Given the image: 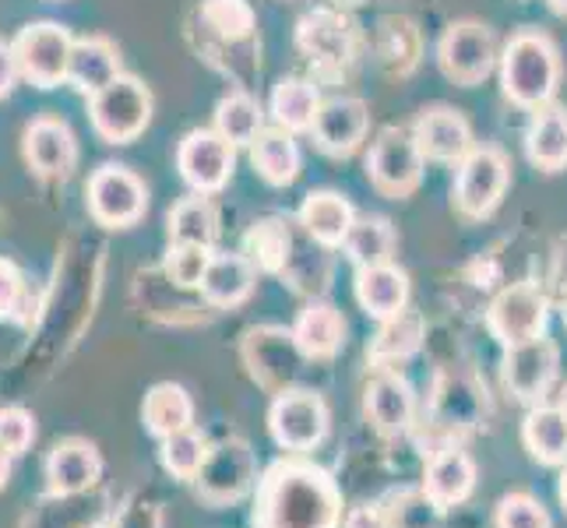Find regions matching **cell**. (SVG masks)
<instances>
[{"instance_id":"cell-49","label":"cell","mask_w":567,"mask_h":528,"mask_svg":"<svg viewBox=\"0 0 567 528\" xmlns=\"http://www.w3.org/2000/svg\"><path fill=\"white\" fill-rule=\"evenodd\" d=\"M18 77H22V68H18V56H14V46L0 39V100H8L14 92Z\"/></svg>"},{"instance_id":"cell-27","label":"cell","mask_w":567,"mask_h":528,"mask_svg":"<svg viewBox=\"0 0 567 528\" xmlns=\"http://www.w3.org/2000/svg\"><path fill=\"white\" fill-rule=\"evenodd\" d=\"M357 303L363 307V314L374 321H388L402 314L409 307V276L395 261L357 268Z\"/></svg>"},{"instance_id":"cell-13","label":"cell","mask_w":567,"mask_h":528,"mask_svg":"<svg viewBox=\"0 0 567 528\" xmlns=\"http://www.w3.org/2000/svg\"><path fill=\"white\" fill-rule=\"evenodd\" d=\"M363 416L378 437L399 441L413 434L420 420V402L416 391L399 370H374V377L363 387Z\"/></svg>"},{"instance_id":"cell-53","label":"cell","mask_w":567,"mask_h":528,"mask_svg":"<svg viewBox=\"0 0 567 528\" xmlns=\"http://www.w3.org/2000/svg\"><path fill=\"white\" fill-rule=\"evenodd\" d=\"M331 8H339V11H353V8H360V4H367V0H328Z\"/></svg>"},{"instance_id":"cell-54","label":"cell","mask_w":567,"mask_h":528,"mask_svg":"<svg viewBox=\"0 0 567 528\" xmlns=\"http://www.w3.org/2000/svg\"><path fill=\"white\" fill-rule=\"evenodd\" d=\"M550 8H554L557 14H567V0H550Z\"/></svg>"},{"instance_id":"cell-22","label":"cell","mask_w":567,"mask_h":528,"mask_svg":"<svg viewBox=\"0 0 567 528\" xmlns=\"http://www.w3.org/2000/svg\"><path fill=\"white\" fill-rule=\"evenodd\" d=\"M413 138L430 163H462L473 152V127L452 106H430L416 116Z\"/></svg>"},{"instance_id":"cell-43","label":"cell","mask_w":567,"mask_h":528,"mask_svg":"<svg viewBox=\"0 0 567 528\" xmlns=\"http://www.w3.org/2000/svg\"><path fill=\"white\" fill-rule=\"evenodd\" d=\"M208 261H212V250L208 247H194V244H169L166 250V261H163V271L173 286H181L187 292L202 289V279L208 271Z\"/></svg>"},{"instance_id":"cell-38","label":"cell","mask_w":567,"mask_h":528,"mask_svg":"<svg viewBox=\"0 0 567 528\" xmlns=\"http://www.w3.org/2000/svg\"><path fill=\"white\" fill-rule=\"evenodd\" d=\"M215 131L223 134L229 145H250L265 131L261 103L247 92H229L215 106Z\"/></svg>"},{"instance_id":"cell-33","label":"cell","mask_w":567,"mask_h":528,"mask_svg":"<svg viewBox=\"0 0 567 528\" xmlns=\"http://www.w3.org/2000/svg\"><path fill=\"white\" fill-rule=\"evenodd\" d=\"M250 163L261 173V180L271 187H289L300 176V148L292 134L282 127H265L250 142Z\"/></svg>"},{"instance_id":"cell-11","label":"cell","mask_w":567,"mask_h":528,"mask_svg":"<svg viewBox=\"0 0 567 528\" xmlns=\"http://www.w3.org/2000/svg\"><path fill=\"white\" fill-rule=\"evenodd\" d=\"M483 413H486L483 391L473 381L441 377L437 387H434V395H430L426 416H423L430 444H434V447L458 444L465 434H473V429L483 423Z\"/></svg>"},{"instance_id":"cell-26","label":"cell","mask_w":567,"mask_h":528,"mask_svg":"<svg viewBox=\"0 0 567 528\" xmlns=\"http://www.w3.org/2000/svg\"><path fill=\"white\" fill-rule=\"evenodd\" d=\"M297 219H300V229L310 240L331 250V247L346 244L349 229H353V222H357V211L339 190H310L300 205Z\"/></svg>"},{"instance_id":"cell-4","label":"cell","mask_w":567,"mask_h":528,"mask_svg":"<svg viewBox=\"0 0 567 528\" xmlns=\"http://www.w3.org/2000/svg\"><path fill=\"white\" fill-rule=\"evenodd\" d=\"M89 121L106 145H131L152 121L148 85L131 74H116L110 85L89 95Z\"/></svg>"},{"instance_id":"cell-17","label":"cell","mask_w":567,"mask_h":528,"mask_svg":"<svg viewBox=\"0 0 567 528\" xmlns=\"http://www.w3.org/2000/svg\"><path fill=\"white\" fill-rule=\"evenodd\" d=\"M237 166V145H229L219 131L198 127L177 148V169L194 194H215L229 184Z\"/></svg>"},{"instance_id":"cell-10","label":"cell","mask_w":567,"mask_h":528,"mask_svg":"<svg viewBox=\"0 0 567 528\" xmlns=\"http://www.w3.org/2000/svg\"><path fill=\"white\" fill-rule=\"evenodd\" d=\"M423 163L413 127H384L367 155V176L384 198H409L423 180Z\"/></svg>"},{"instance_id":"cell-41","label":"cell","mask_w":567,"mask_h":528,"mask_svg":"<svg viewBox=\"0 0 567 528\" xmlns=\"http://www.w3.org/2000/svg\"><path fill=\"white\" fill-rule=\"evenodd\" d=\"M208 437L202 434L198 426L190 429H181V434H173L166 441H159V458H163V468L173 476V479H184V483H194V476L202 473V465L208 458Z\"/></svg>"},{"instance_id":"cell-20","label":"cell","mask_w":567,"mask_h":528,"mask_svg":"<svg viewBox=\"0 0 567 528\" xmlns=\"http://www.w3.org/2000/svg\"><path fill=\"white\" fill-rule=\"evenodd\" d=\"M100 479H103V458L92 441L68 437L61 444H53V452L47 458V494L53 500L82 497Z\"/></svg>"},{"instance_id":"cell-19","label":"cell","mask_w":567,"mask_h":528,"mask_svg":"<svg viewBox=\"0 0 567 528\" xmlns=\"http://www.w3.org/2000/svg\"><path fill=\"white\" fill-rule=\"evenodd\" d=\"M25 163L43 180H68L78 166V142L74 131L61 116H35L22 134Z\"/></svg>"},{"instance_id":"cell-40","label":"cell","mask_w":567,"mask_h":528,"mask_svg":"<svg viewBox=\"0 0 567 528\" xmlns=\"http://www.w3.org/2000/svg\"><path fill=\"white\" fill-rule=\"evenodd\" d=\"M381 507L391 528H444V507L423 494V486H405L381 497Z\"/></svg>"},{"instance_id":"cell-23","label":"cell","mask_w":567,"mask_h":528,"mask_svg":"<svg viewBox=\"0 0 567 528\" xmlns=\"http://www.w3.org/2000/svg\"><path fill=\"white\" fill-rule=\"evenodd\" d=\"M426 342V321L420 310H402V314L378 321V335L367 345V360L374 370H399L423 349Z\"/></svg>"},{"instance_id":"cell-36","label":"cell","mask_w":567,"mask_h":528,"mask_svg":"<svg viewBox=\"0 0 567 528\" xmlns=\"http://www.w3.org/2000/svg\"><path fill=\"white\" fill-rule=\"evenodd\" d=\"M395 229H391L388 219L381 215H367V219H357L349 237L342 244V253L349 258L353 268H374V265H388L395 258Z\"/></svg>"},{"instance_id":"cell-21","label":"cell","mask_w":567,"mask_h":528,"mask_svg":"<svg viewBox=\"0 0 567 528\" xmlns=\"http://www.w3.org/2000/svg\"><path fill=\"white\" fill-rule=\"evenodd\" d=\"M367 131H370V110L357 95H331V100H324L315 116V127H310L318 148L336 155V159L353 155L363 145Z\"/></svg>"},{"instance_id":"cell-32","label":"cell","mask_w":567,"mask_h":528,"mask_svg":"<svg viewBox=\"0 0 567 528\" xmlns=\"http://www.w3.org/2000/svg\"><path fill=\"white\" fill-rule=\"evenodd\" d=\"M525 155H529L533 166L546 173H557L567 166V110L564 106L536 110L529 131H525Z\"/></svg>"},{"instance_id":"cell-8","label":"cell","mask_w":567,"mask_h":528,"mask_svg":"<svg viewBox=\"0 0 567 528\" xmlns=\"http://www.w3.org/2000/svg\"><path fill=\"white\" fill-rule=\"evenodd\" d=\"M546 321H550V297L536 282L507 286L486 307V328L504 349L546 335Z\"/></svg>"},{"instance_id":"cell-30","label":"cell","mask_w":567,"mask_h":528,"mask_svg":"<svg viewBox=\"0 0 567 528\" xmlns=\"http://www.w3.org/2000/svg\"><path fill=\"white\" fill-rule=\"evenodd\" d=\"M142 423L155 441H166L173 434H181V429H190L194 426L190 391L184 384H173V381L152 384L145 402H142Z\"/></svg>"},{"instance_id":"cell-7","label":"cell","mask_w":567,"mask_h":528,"mask_svg":"<svg viewBox=\"0 0 567 528\" xmlns=\"http://www.w3.org/2000/svg\"><path fill=\"white\" fill-rule=\"evenodd\" d=\"M512 184V166L494 145H476L458 163L455 173V205L465 219H491Z\"/></svg>"},{"instance_id":"cell-50","label":"cell","mask_w":567,"mask_h":528,"mask_svg":"<svg viewBox=\"0 0 567 528\" xmlns=\"http://www.w3.org/2000/svg\"><path fill=\"white\" fill-rule=\"evenodd\" d=\"M554 289L567 300V240H564V244L557 247V253H554Z\"/></svg>"},{"instance_id":"cell-29","label":"cell","mask_w":567,"mask_h":528,"mask_svg":"<svg viewBox=\"0 0 567 528\" xmlns=\"http://www.w3.org/2000/svg\"><path fill=\"white\" fill-rule=\"evenodd\" d=\"M121 71V53L103 35H85L74 39L71 64H68V85L82 95H95L103 85H110Z\"/></svg>"},{"instance_id":"cell-12","label":"cell","mask_w":567,"mask_h":528,"mask_svg":"<svg viewBox=\"0 0 567 528\" xmlns=\"http://www.w3.org/2000/svg\"><path fill=\"white\" fill-rule=\"evenodd\" d=\"M14 56L22 77L35 89H56L68 82V64L74 39L64 25L56 22H32L14 35Z\"/></svg>"},{"instance_id":"cell-42","label":"cell","mask_w":567,"mask_h":528,"mask_svg":"<svg viewBox=\"0 0 567 528\" xmlns=\"http://www.w3.org/2000/svg\"><path fill=\"white\" fill-rule=\"evenodd\" d=\"M202 25L219 35L223 43H247L258 29V18L247 0H205L202 4Z\"/></svg>"},{"instance_id":"cell-52","label":"cell","mask_w":567,"mask_h":528,"mask_svg":"<svg viewBox=\"0 0 567 528\" xmlns=\"http://www.w3.org/2000/svg\"><path fill=\"white\" fill-rule=\"evenodd\" d=\"M557 497L564 504V515H567V465H560V479H557Z\"/></svg>"},{"instance_id":"cell-31","label":"cell","mask_w":567,"mask_h":528,"mask_svg":"<svg viewBox=\"0 0 567 528\" xmlns=\"http://www.w3.org/2000/svg\"><path fill=\"white\" fill-rule=\"evenodd\" d=\"M292 250H297V232L279 215H268V219H258L247 232H244V250L247 261L265 271V276H282Z\"/></svg>"},{"instance_id":"cell-18","label":"cell","mask_w":567,"mask_h":528,"mask_svg":"<svg viewBox=\"0 0 567 528\" xmlns=\"http://www.w3.org/2000/svg\"><path fill=\"white\" fill-rule=\"evenodd\" d=\"M476 479H480L476 458L468 455L462 444H441L426 455L420 486L437 507L452 511V507L465 504L476 494Z\"/></svg>"},{"instance_id":"cell-14","label":"cell","mask_w":567,"mask_h":528,"mask_svg":"<svg viewBox=\"0 0 567 528\" xmlns=\"http://www.w3.org/2000/svg\"><path fill=\"white\" fill-rule=\"evenodd\" d=\"M497 39L483 22H452L437 43V64L455 85H480L497 68Z\"/></svg>"},{"instance_id":"cell-28","label":"cell","mask_w":567,"mask_h":528,"mask_svg":"<svg viewBox=\"0 0 567 528\" xmlns=\"http://www.w3.org/2000/svg\"><path fill=\"white\" fill-rule=\"evenodd\" d=\"M522 444L533 462L546 468L567 465V416L560 405H529L522 420Z\"/></svg>"},{"instance_id":"cell-47","label":"cell","mask_w":567,"mask_h":528,"mask_svg":"<svg viewBox=\"0 0 567 528\" xmlns=\"http://www.w3.org/2000/svg\"><path fill=\"white\" fill-rule=\"evenodd\" d=\"M110 528H163V511L152 500H127Z\"/></svg>"},{"instance_id":"cell-9","label":"cell","mask_w":567,"mask_h":528,"mask_svg":"<svg viewBox=\"0 0 567 528\" xmlns=\"http://www.w3.org/2000/svg\"><path fill=\"white\" fill-rule=\"evenodd\" d=\"M85 201H89V215L100 226L127 229L134 222H142V215L148 211V190L138 180V173L106 163L89 176Z\"/></svg>"},{"instance_id":"cell-16","label":"cell","mask_w":567,"mask_h":528,"mask_svg":"<svg viewBox=\"0 0 567 528\" xmlns=\"http://www.w3.org/2000/svg\"><path fill=\"white\" fill-rule=\"evenodd\" d=\"M297 46L310 56L321 74H339L357 53L353 22L339 8H318L300 18L297 25Z\"/></svg>"},{"instance_id":"cell-45","label":"cell","mask_w":567,"mask_h":528,"mask_svg":"<svg viewBox=\"0 0 567 528\" xmlns=\"http://www.w3.org/2000/svg\"><path fill=\"white\" fill-rule=\"evenodd\" d=\"M32 441H35V420L29 408H22V405L0 408V447H4L11 458H18L29 452Z\"/></svg>"},{"instance_id":"cell-24","label":"cell","mask_w":567,"mask_h":528,"mask_svg":"<svg viewBox=\"0 0 567 528\" xmlns=\"http://www.w3.org/2000/svg\"><path fill=\"white\" fill-rule=\"evenodd\" d=\"M254 286H258V268L247 261V253H212L198 292L212 310H233L250 300Z\"/></svg>"},{"instance_id":"cell-3","label":"cell","mask_w":567,"mask_h":528,"mask_svg":"<svg viewBox=\"0 0 567 528\" xmlns=\"http://www.w3.org/2000/svg\"><path fill=\"white\" fill-rule=\"evenodd\" d=\"M240 360L254 384L265 387L268 395H282L289 387H300L303 366L310 363L297 339H292V328L279 324L250 328L240 339Z\"/></svg>"},{"instance_id":"cell-34","label":"cell","mask_w":567,"mask_h":528,"mask_svg":"<svg viewBox=\"0 0 567 528\" xmlns=\"http://www.w3.org/2000/svg\"><path fill=\"white\" fill-rule=\"evenodd\" d=\"M169 244H194V247H215L219 240V211H215L208 194H190L169 208L166 219Z\"/></svg>"},{"instance_id":"cell-51","label":"cell","mask_w":567,"mask_h":528,"mask_svg":"<svg viewBox=\"0 0 567 528\" xmlns=\"http://www.w3.org/2000/svg\"><path fill=\"white\" fill-rule=\"evenodd\" d=\"M8 479H11V455L0 447V490L8 486Z\"/></svg>"},{"instance_id":"cell-15","label":"cell","mask_w":567,"mask_h":528,"mask_svg":"<svg viewBox=\"0 0 567 528\" xmlns=\"http://www.w3.org/2000/svg\"><path fill=\"white\" fill-rule=\"evenodd\" d=\"M557 370H560V349L546 335L504 349V387L522 405H539L550 395Z\"/></svg>"},{"instance_id":"cell-35","label":"cell","mask_w":567,"mask_h":528,"mask_svg":"<svg viewBox=\"0 0 567 528\" xmlns=\"http://www.w3.org/2000/svg\"><path fill=\"white\" fill-rule=\"evenodd\" d=\"M318 110H321V95L303 77H282L276 92H271V121L289 134L315 127Z\"/></svg>"},{"instance_id":"cell-48","label":"cell","mask_w":567,"mask_h":528,"mask_svg":"<svg viewBox=\"0 0 567 528\" xmlns=\"http://www.w3.org/2000/svg\"><path fill=\"white\" fill-rule=\"evenodd\" d=\"M342 528H391V525H388V515H384L381 500H374V504H357V507H346Z\"/></svg>"},{"instance_id":"cell-6","label":"cell","mask_w":567,"mask_h":528,"mask_svg":"<svg viewBox=\"0 0 567 528\" xmlns=\"http://www.w3.org/2000/svg\"><path fill=\"white\" fill-rule=\"evenodd\" d=\"M328 426V402L315 387H289L268 405V434L286 455H310L324 444Z\"/></svg>"},{"instance_id":"cell-37","label":"cell","mask_w":567,"mask_h":528,"mask_svg":"<svg viewBox=\"0 0 567 528\" xmlns=\"http://www.w3.org/2000/svg\"><path fill=\"white\" fill-rule=\"evenodd\" d=\"M378 61L384 64V71L391 74H409L420 61V32L409 18L388 14L378 25V39H374Z\"/></svg>"},{"instance_id":"cell-57","label":"cell","mask_w":567,"mask_h":528,"mask_svg":"<svg viewBox=\"0 0 567 528\" xmlns=\"http://www.w3.org/2000/svg\"><path fill=\"white\" fill-rule=\"evenodd\" d=\"M85 528H110V525H85Z\"/></svg>"},{"instance_id":"cell-56","label":"cell","mask_w":567,"mask_h":528,"mask_svg":"<svg viewBox=\"0 0 567 528\" xmlns=\"http://www.w3.org/2000/svg\"><path fill=\"white\" fill-rule=\"evenodd\" d=\"M564 328H567V300H564Z\"/></svg>"},{"instance_id":"cell-25","label":"cell","mask_w":567,"mask_h":528,"mask_svg":"<svg viewBox=\"0 0 567 528\" xmlns=\"http://www.w3.org/2000/svg\"><path fill=\"white\" fill-rule=\"evenodd\" d=\"M292 339H297L310 363H328L346 345V318L328 300H310L300 310L297 324H292Z\"/></svg>"},{"instance_id":"cell-5","label":"cell","mask_w":567,"mask_h":528,"mask_svg":"<svg viewBox=\"0 0 567 528\" xmlns=\"http://www.w3.org/2000/svg\"><path fill=\"white\" fill-rule=\"evenodd\" d=\"M258 455L244 437H226L208 447L202 473L194 476V490L208 507H233L254 497L258 486Z\"/></svg>"},{"instance_id":"cell-44","label":"cell","mask_w":567,"mask_h":528,"mask_svg":"<svg viewBox=\"0 0 567 528\" xmlns=\"http://www.w3.org/2000/svg\"><path fill=\"white\" fill-rule=\"evenodd\" d=\"M494 528H554V521H550V511H546L539 497L515 490V494H504L497 500Z\"/></svg>"},{"instance_id":"cell-46","label":"cell","mask_w":567,"mask_h":528,"mask_svg":"<svg viewBox=\"0 0 567 528\" xmlns=\"http://www.w3.org/2000/svg\"><path fill=\"white\" fill-rule=\"evenodd\" d=\"M22 303H25V276L18 271L14 261L0 258V321L22 318V314H18Z\"/></svg>"},{"instance_id":"cell-1","label":"cell","mask_w":567,"mask_h":528,"mask_svg":"<svg viewBox=\"0 0 567 528\" xmlns=\"http://www.w3.org/2000/svg\"><path fill=\"white\" fill-rule=\"evenodd\" d=\"M342 518L336 476L307 455L276 458L254 486L250 528H342Z\"/></svg>"},{"instance_id":"cell-2","label":"cell","mask_w":567,"mask_h":528,"mask_svg":"<svg viewBox=\"0 0 567 528\" xmlns=\"http://www.w3.org/2000/svg\"><path fill=\"white\" fill-rule=\"evenodd\" d=\"M560 82V53L550 35L518 32L501 53V85L504 95L522 110H543L554 100Z\"/></svg>"},{"instance_id":"cell-55","label":"cell","mask_w":567,"mask_h":528,"mask_svg":"<svg viewBox=\"0 0 567 528\" xmlns=\"http://www.w3.org/2000/svg\"><path fill=\"white\" fill-rule=\"evenodd\" d=\"M560 408H564V416H567V384H564V391H560V402H557Z\"/></svg>"},{"instance_id":"cell-39","label":"cell","mask_w":567,"mask_h":528,"mask_svg":"<svg viewBox=\"0 0 567 528\" xmlns=\"http://www.w3.org/2000/svg\"><path fill=\"white\" fill-rule=\"evenodd\" d=\"M310 240V237H307ZM321 250H328V247H321V244H315L310 240L307 247L297 240V250H292V258H289V265H286V271H282V282H289V289L292 292H300V297H310V300H321L324 292H328V282H331V265H328V258Z\"/></svg>"}]
</instances>
